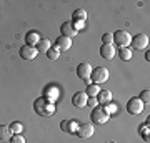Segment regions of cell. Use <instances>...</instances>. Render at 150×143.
<instances>
[{
	"label": "cell",
	"mask_w": 150,
	"mask_h": 143,
	"mask_svg": "<svg viewBox=\"0 0 150 143\" xmlns=\"http://www.w3.org/2000/svg\"><path fill=\"white\" fill-rule=\"evenodd\" d=\"M33 108L37 111L38 115H42V117H52L55 113V103L54 100H50V98H38L35 103H33Z\"/></svg>",
	"instance_id": "cell-1"
},
{
	"label": "cell",
	"mask_w": 150,
	"mask_h": 143,
	"mask_svg": "<svg viewBox=\"0 0 150 143\" xmlns=\"http://www.w3.org/2000/svg\"><path fill=\"white\" fill-rule=\"evenodd\" d=\"M108 118H110V113H107L105 106L98 105V106H95V108L92 110V120H93V123H97V125H103V123H107Z\"/></svg>",
	"instance_id": "cell-2"
},
{
	"label": "cell",
	"mask_w": 150,
	"mask_h": 143,
	"mask_svg": "<svg viewBox=\"0 0 150 143\" xmlns=\"http://www.w3.org/2000/svg\"><path fill=\"white\" fill-rule=\"evenodd\" d=\"M113 37V42L117 43L118 48H125L129 47L130 42H132V37H130V33L127 30H117V32L112 35Z\"/></svg>",
	"instance_id": "cell-3"
},
{
	"label": "cell",
	"mask_w": 150,
	"mask_h": 143,
	"mask_svg": "<svg viewBox=\"0 0 150 143\" xmlns=\"http://www.w3.org/2000/svg\"><path fill=\"white\" fill-rule=\"evenodd\" d=\"M90 78L95 85H100L103 82L108 80V70L105 67H97V68H92V73H90Z\"/></svg>",
	"instance_id": "cell-4"
},
{
	"label": "cell",
	"mask_w": 150,
	"mask_h": 143,
	"mask_svg": "<svg viewBox=\"0 0 150 143\" xmlns=\"http://www.w3.org/2000/svg\"><path fill=\"white\" fill-rule=\"evenodd\" d=\"M127 111L130 115H140L144 111V103L140 101V98H130L129 103H127Z\"/></svg>",
	"instance_id": "cell-5"
},
{
	"label": "cell",
	"mask_w": 150,
	"mask_h": 143,
	"mask_svg": "<svg viewBox=\"0 0 150 143\" xmlns=\"http://www.w3.org/2000/svg\"><path fill=\"white\" fill-rule=\"evenodd\" d=\"M130 43L134 45L135 50H145L147 45H149V37H147L145 33H139V35H135V37L132 38Z\"/></svg>",
	"instance_id": "cell-6"
},
{
	"label": "cell",
	"mask_w": 150,
	"mask_h": 143,
	"mask_svg": "<svg viewBox=\"0 0 150 143\" xmlns=\"http://www.w3.org/2000/svg\"><path fill=\"white\" fill-rule=\"evenodd\" d=\"M93 132H95V128H93L92 123H82L80 127H77V132L75 133L80 138H90L93 135Z\"/></svg>",
	"instance_id": "cell-7"
},
{
	"label": "cell",
	"mask_w": 150,
	"mask_h": 143,
	"mask_svg": "<svg viewBox=\"0 0 150 143\" xmlns=\"http://www.w3.org/2000/svg\"><path fill=\"white\" fill-rule=\"evenodd\" d=\"M90 73H92V65L88 62H83L77 67V75L82 80H90Z\"/></svg>",
	"instance_id": "cell-8"
},
{
	"label": "cell",
	"mask_w": 150,
	"mask_h": 143,
	"mask_svg": "<svg viewBox=\"0 0 150 143\" xmlns=\"http://www.w3.org/2000/svg\"><path fill=\"white\" fill-rule=\"evenodd\" d=\"M37 48L35 47H30V45H23V47L20 48V57L23 60H33L35 57H37Z\"/></svg>",
	"instance_id": "cell-9"
},
{
	"label": "cell",
	"mask_w": 150,
	"mask_h": 143,
	"mask_svg": "<svg viewBox=\"0 0 150 143\" xmlns=\"http://www.w3.org/2000/svg\"><path fill=\"white\" fill-rule=\"evenodd\" d=\"M87 100H88V97L85 95V92H77V93L72 97V103H74V106H77V108L85 106L87 105Z\"/></svg>",
	"instance_id": "cell-10"
},
{
	"label": "cell",
	"mask_w": 150,
	"mask_h": 143,
	"mask_svg": "<svg viewBox=\"0 0 150 143\" xmlns=\"http://www.w3.org/2000/svg\"><path fill=\"white\" fill-rule=\"evenodd\" d=\"M60 32H62V37H67V38H72V37H75V35L79 33L70 22H65V23L60 25Z\"/></svg>",
	"instance_id": "cell-11"
},
{
	"label": "cell",
	"mask_w": 150,
	"mask_h": 143,
	"mask_svg": "<svg viewBox=\"0 0 150 143\" xmlns=\"http://www.w3.org/2000/svg\"><path fill=\"white\" fill-rule=\"evenodd\" d=\"M115 53H117V50H115V47H113L112 43L102 45V48H100V55H102V58H105V60H112L113 57H115Z\"/></svg>",
	"instance_id": "cell-12"
},
{
	"label": "cell",
	"mask_w": 150,
	"mask_h": 143,
	"mask_svg": "<svg viewBox=\"0 0 150 143\" xmlns=\"http://www.w3.org/2000/svg\"><path fill=\"white\" fill-rule=\"evenodd\" d=\"M95 98H97V101H98V105H102V106L108 105V103L112 101V92L110 90H100Z\"/></svg>",
	"instance_id": "cell-13"
},
{
	"label": "cell",
	"mask_w": 150,
	"mask_h": 143,
	"mask_svg": "<svg viewBox=\"0 0 150 143\" xmlns=\"http://www.w3.org/2000/svg\"><path fill=\"white\" fill-rule=\"evenodd\" d=\"M55 47L59 48L60 52H67L70 47H72V38H67V37H59L55 40Z\"/></svg>",
	"instance_id": "cell-14"
},
{
	"label": "cell",
	"mask_w": 150,
	"mask_h": 143,
	"mask_svg": "<svg viewBox=\"0 0 150 143\" xmlns=\"http://www.w3.org/2000/svg\"><path fill=\"white\" fill-rule=\"evenodd\" d=\"M50 47H52V42H50L48 38H40V40H38V43L35 45L37 52H45V53H47V50Z\"/></svg>",
	"instance_id": "cell-15"
},
{
	"label": "cell",
	"mask_w": 150,
	"mask_h": 143,
	"mask_svg": "<svg viewBox=\"0 0 150 143\" xmlns=\"http://www.w3.org/2000/svg\"><path fill=\"white\" fill-rule=\"evenodd\" d=\"M85 18H87V12L83 8H77L72 13V20L74 22H85Z\"/></svg>",
	"instance_id": "cell-16"
},
{
	"label": "cell",
	"mask_w": 150,
	"mask_h": 143,
	"mask_svg": "<svg viewBox=\"0 0 150 143\" xmlns=\"http://www.w3.org/2000/svg\"><path fill=\"white\" fill-rule=\"evenodd\" d=\"M98 92H100V87H98V85H95V83H88L85 95L88 97V98H95V97L98 95Z\"/></svg>",
	"instance_id": "cell-17"
},
{
	"label": "cell",
	"mask_w": 150,
	"mask_h": 143,
	"mask_svg": "<svg viewBox=\"0 0 150 143\" xmlns=\"http://www.w3.org/2000/svg\"><path fill=\"white\" fill-rule=\"evenodd\" d=\"M25 40H27V45L35 47V45L38 43V40H40V35H38L37 32H28L27 37H25Z\"/></svg>",
	"instance_id": "cell-18"
},
{
	"label": "cell",
	"mask_w": 150,
	"mask_h": 143,
	"mask_svg": "<svg viewBox=\"0 0 150 143\" xmlns=\"http://www.w3.org/2000/svg\"><path fill=\"white\" fill-rule=\"evenodd\" d=\"M60 128L64 132H77V123L72 122V120H64L60 123Z\"/></svg>",
	"instance_id": "cell-19"
},
{
	"label": "cell",
	"mask_w": 150,
	"mask_h": 143,
	"mask_svg": "<svg viewBox=\"0 0 150 143\" xmlns=\"http://www.w3.org/2000/svg\"><path fill=\"white\" fill-rule=\"evenodd\" d=\"M8 128H10V132L13 133V135H20V133L23 132V125H22L20 122H12L10 125H8Z\"/></svg>",
	"instance_id": "cell-20"
},
{
	"label": "cell",
	"mask_w": 150,
	"mask_h": 143,
	"mask_svg": "<svg viewBox=\"0 0 150 143\" xmlns=\"http://www.w3.org/2000/svg\"><path fill=\"white\" fill-rule=\"evenodd\" d=\"M118 55H120V58H122V60H125V62H129V60L132 58V50H130L129 47L120 48V50H118Z\"/></svg>",
	"instance_id": "cell-21"
},
{
	"label": "cell",
	"mask_w": 150,
	"mask_h": 143,
	"mask_svg": "<svg viewBox=\"0 0 150 143\" xmlns=\"http://www.w3.org/2000/svg\"><path fill=\"white\" fill-rule=\"evenodd\" d=\"M59 55H60V50H59L57 47H54V48L50 47V48L47 50V57H48L50 60H57V58H59Z\"/></svg>",
	"instance_id": "cell-22"
},
{
	"label": "cell",
	"mask_w": 150,
	"mask_h": 143,
	"mask_svg": "<svg viewBox=\"0 0 150 143\" xmlns=\"http://www.w3.org/2000/svg\"><path fill=\"white\" fill-rule=\"evenodd\" d=\"M10 128L5 127V125H0V140H7V138L10 137Z\"/></svg>",
	"instance_id": "cell-23"
},
{
	"label": "cell",
	"mask_w": 150,
	"mask_h": 143,
	"mask_svg": "<svg viewBox=\"0 0 150 143\" xmlns=\"http://www.w3.org/2000/svg\"><path fill=\"white\" fill-rule=\"evenodd\" d=\"M140 101L142 103H149L150 101V90H142V93H140Z\"/></svg>",
	"instance_id": "cell-24"
},
{
	"label": "cell",
	"mask_w": 150,
	"mask_h": 143,
	"mask_svg": "<svg viewBox=\"0 0 150 143\" xmlns=\"http://www.w3.org/2000/svg\"><path fill=\"white\" fill-rule=\"evenodd\" d=\"M102 42H103V45H108V43H112L113 42V37H112V33H103L102 35Z\"/></svg>",
	"instance_id": "cell-25"
},
{
	"label": "cell",
	"mask_w": 150,
	"mask_h": 143,
	"mask_svg": "<svg viewBox=\"0 0 150 143\" xmlns=\"http://www.w3.org/2000/svg\"><path fill=\"white\" fill-rule=\"evenodd\" d=\"M10 143H25V138L22 137V135H13L10 138Z\"/></svg>",
	"instance_id": "cell-26"
},
{
	"label": "cell",
	"mask_w": 150,
	"mask_h": 143,
	"mask_svg": "<svg viewBox=\"0 0 150 143\" xmlns=\"http://www.w3.org/2000/svg\"><path fill=\"white\" fill-rule=\"evenodd\" d=\"M72 25H74V28L79 32V30H82V28L85 27V22H72Z\"/></svg>",
	"instance_id": "cell-27"
},
{
	"label": "cell",
	"mask_w": 150,
	"mask_h": 143,
	"mask_svg": "<svg viewBox=\"0 0 150 143\" xmlns=\"http://www.w3.org/2000/svg\"><path fill=\"white\" fill-rule=\"evenodd\" d=\"M87 105H90L92 108H95V106H98V101H97V98H88L87 100Z\"/></svg>",
	"instance_id": "cell-28"
},
{
	"label": "cell",
	"mask_w": 150,
	"mask_h": 143,
	"mask_svg": "<svg viewBox=\"0 0 150 143\" xmlns=\"http://www.w3.org/2000/svg\"><path fill=\"white\" fill-rule=\"evenodd\" d=\"M103 106H105L107 113H113V111H117V106H115V105H103Z\"/></svg>",
	"instance_id": "cell-29"
}]
</instances>
